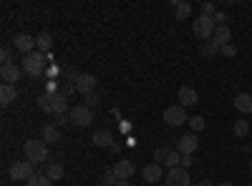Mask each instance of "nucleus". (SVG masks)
I'll list each match as a JSON object with an SVG mask.
<instances>
[{"label": "nucleus", "mask_w": 252, "mask_h": 186, "mask_svg": "<svg viewBox=\"0 0 252 186\" xmlns=\"http://www.w3.org/2000/svg\"><path fill=\"white\" fill-rule=\"evenodd\" d=\"M164 181H166V186H192L189 171H187V169H182V166L169 169V171H166V176H164Z\"/></svg>", "instance_id": "0eeeda50"}, {"label": "nucleus", "mask_w": 252, "mask_h": 186, "mask_svg": "<svg viewBox=\"0 0 252 186\" xmlns=\"http://www.w3.org/2000/svg\"><path fill=\"white\" fill-rule=\"evenodd\" d=\"M217 186H235L232 181H222V184H217Z\"/></svg>", "instance_id": "ea45409f"}, {"label": "nucleus", "mask_w": 252, "mask_h": 186, "mask_svg": "<svg viewBox=\"0 0 252 186\" xmlns=\"http://www.w3.org/2000/svg\"><path fill=\"white\" fill-rule=\"evenodd\" d=\"M164 123H166V126H172V129L182 126V123H189L187 108H184V106H179V103H174V106H169V108L164 111Z\"/></svg>", "instance_id": "39448f33"}, {"label": "nucleus", "mask_w": 252, "mask_h": 186, "mask_svg": "<svg viewBox=\"0 0 252 186\" xmlns=\"http://www.w3.org/2000/svg\"><path fill=\"white\" fill-rule=\"evenodd\" d=\"M91 141L96 143V146H101V149H114V146H116V143H114V133H111L109 129L96 131V133L91 136Z\"/></svg>", "instance_id": "dca6fc26"}, {"label": "nucleus", "mask_w": 252, "mask_h": 186, "mask_svg": "<svg viewBox=\"0 0 252 186\" xmlns=\"http://www.w3.org/2000/svg\"><path fill=\"white\" fill-rule=\"evenodd\" d=\"M177 101H179V106H184V108L197 106V103H199V93H197V88H192V86H182L179 93H177Z\"/></svg>", "instance_id": "ddd939ff"}, {"label": "nucleus", "mask_w": 252, "mask_h": 186, "mask_svg": "<svg viewBox=\"0 0 252 186\" xmlns=\"http://www.w3.org/2000/svg\"><path fill=\"white\" fill-rule=\"evenodd\" d=\"M35 51L46 53V55L53 51V35H51L48 30H43V33H38V35H35Z\"/></svg>", "instance_id": "6ab92c4d"}, {"label": "nucleus", "mask_w": 252, "mask_h": 186, "mask_svg": "<svg viewBox=\"0 0 252 186\" xmlns=\"http://www.w3.org/2000/svg\"><path fill=\"white\" fill-rule=\"evenodd\" d=\"M73 86L81 96H89V93H96V76L91 73H78L73 78Z\"/></svg>", "instance_id": "6e6552de"}, {"label": "nucleus", "mask_w": 252, "mask_h": 186, "mask_svg": "<svg viewBox=\"0 0 252 186\" xmlns=\"http://www.w3.org/2000/svg\"><path fill=\"white\" fill-rule=\"evenodd\" d=\"M20 76H23V68L15 66V63L0 68V78H3V83H8V86H15L18 80H20Z\"/></svg>", "instance_id": "4468645a"}, {"label": "nucleus", "mask_w": 252, "mask_h": 186, "mask_svg": "<svg viewBox=\"0 0 252 186\" xmlns=\"http://www.w3.org/2000/svg\"><path fill=\"white\" fill-rule=\"evenodd\" d=\"M91 121H94V111H91L89 106H76V108H71V123H76L78 129H86Z\"/></svg>", "instance_id": "9d476101"}, {"label": "nucleus", "mask_w": 252, "mask_h": 186, "mask_svg": "<svg viewBox=\"0 0 252 186\" xmlns=\"http://www.w3.org/2000/svg\"><path fill=\"white\" fill-rule=\"evenodd\" d=\"M46 63H48V55L40 53V51H33V53L23 55V60H20V68H23L26 76L35 78V76H43V73H46Z\"/></svg>", "instance_id": "f257e3e1"}, {"label": "nucleus", "mask_w": 252, "mask_h": 186, "mask_svg": "<svg viewBox=\"0 0 252 186\" xmlns=\"http://www.w3.org/2000/svg\"><path fill=\"white\" fill-rule=\"evenodd\" d=\"M217 53H220V46L215 43V40H204L202 48H199V55L202 58H215Z\"/></svg>", "instance_id": "393cba45"}, {"label": "nucleus", "mask_w": 252, "mask_h": 186, "mask_svg": "<svg viewBox=\"0 0 252 186\" xmlns=\"http://www.w3.org/2000/svg\"><path fill=\"white\" fill-rule=\"evenodd\" d=\"M48 96H51V93H48ZM51 106H53V113H56V116H61V113H71V108H68V96H63L61 91L51 96Z\"/></svg>", "instance_id": "f3484780"}, {"label": "nucleus", "mask_w": 252, "mask_h": 186, "mask_svg": "<svg viewBox=\"0 0 252 186\" xmlns=\"http://www.w3.org/2000/svg\"><path fill=\"white\" fill-rule=\"evenodd\" d=\"M197 186H215V184H212V181H199Z\"/></svg>", "instance_id": "58836bf2"}, {"label": "nucleus", "mask_w": 252, "mask_h": 186, "mask_svg": "<svg viewBox=\"0 0 252 186\" xmlns=\"http://www.w3.org/2000/svg\"><path fill=\"white\" fill-rule=\"evenodd\" d=\"M23 154H26V161H31L33 166L46 163V159H48V143L43 138H28L23 143Z\"/></svg>", "instance_id": "f03ea898"}, {"label": "nucleus", "mask_w": 252, "mask_h": 186, "mask_svg": "<svg viewBox=\"0 0 252 186\" xmlns=\"http://www.w3.org/2000/svg\"><path fill=\"white\" fill-rule=\"evenodd\" d=\"M215 13H217L215 3H202V15H207V18H215Z\"/></svg>", "instance_id": "473e14b6"}, {"label": "nucleus", "mask_w": 252, "mask_h": 186, "mask_svg": "<svg viewBox=\"0 0 252 186\" xmlns=\"http://www.w3.org/2000/svg\"><path fill=\"white\" fill-rule=\"evenodd\" d=\"M0 60H3V66H10L13 63V51L8 46H3V51H0Z\"/></svg>", "instance_id": "2f4dec72"}, {"label": "nucleus", "mask_w": 252, "mask_h": 186, "mask_svg": "<svg viewBox=\"0 0 252 186\" xmlns=\"http://www.w3.org/2000/svg\"><path fill=\"white\" fill-rule=\"evenodd\" d=\"M154 161L159 166H166V169H177L182 163V154L177 149H169V146H159L154 151Z\"/></svg>", "instance_id": "7ed1b4c3"}, {"label": "nucleus", "mask_w": 252, "mask_h": 186, "mask_svg": "<svg viewBox=\"0 0 252 186\" xmlns=\"http://www.w3.org/2000/svg\"><path fill=\"white\" fill-rule=\"evenodd\" d=\"M192 30H194V35H197V38H202V43H204V40H212V35H215L217 26H215V20H212V18H207V15H197V20L192 23Z\"/></svg>", "instance_id": "20e7f679"}, {"label": "nucleus", "mask_w": 252, "mask_h": 186, "mask_svg": "<svg viewBox=\"0 0 252 186\" xmlns=\"http://www.w3.org/2000/svg\"><path fill=\"white\" fill-rule=\"evenodd\" d=\"M111 169H114V174H116L119 181H129V179L136 174V163H134L131 159H121V161L114 163Z\"/></svg>", "instance_id": "1a4fd4ad"}, {"label": "nucleus", "mask_w": 252, "mask_h": 186, "mask_svg": "<svg viewBox=\"0 0 252 186\" xmlns=\"http://www.w3.org/2000/svg\"><path fill=\"white\" fill-rule=\"evenodd\" d=\"M103 186H116L119 184V179H116V174H114V169H106V171H103Z\"/></svg>", "instance_id": "c756f323"}, {"label": "nucleus", "mask_w": 252, "mask_h": 186, "mask_svg": "<svg viewBox=\"0 0 252 186\" xmlns=\"http://www.w3.org/2000/svg\"><path fill=\"white\" fill-rule=\"evenodd\" d=\"M212 40L222 48V46H229V40H232V30H229V26H220L212 35Z\"/></svg>", "instance_id": "4be33fe9"}, {"label": "nucleus", "mask_w": 252, "mask_h": 186, "mask_svg": "<svg viewBox=\"0 0 252 186\" xmlns=\"http://www.w3.org/2000/svg\"><path fill=\"white\" fill-rule=\"evenodd\" d=\"M26 186H53V181H51L46 174H35L33 179L26 181Z\"/></svg>", "instance_id": "bb28decb"}, {"label": "nucleus", "mask_w": 252, "mask_h": 186, "mask_svg": "<svg viewBox=\"0 0 252 186\" xmlns=\"http://www.w3.org/2000/svg\"><path fill=\"white\" fill-rule=\"evenodd\" d=\"M35 103H38V108L43 111V113H53V106H51V96H48V93H43V96H40Z\"/></svg>", "instance_id": "cd10ccee"}, {"label": "nucleus", "mask_w": 252, "mask_h": 186, "mask_svg": "<svg viewBox=\"0 0 252 186\" xmlns=\"http://www.w3.org/2000/svg\"><path fill=\"white\" fill-rule=\"evenodd\" d=\"M68 123H71V113H61V116H56V126H58V129L68 126Z\"/></svg>", "instance_id": "f704fd0d"}, {"label": "nucleus", "mask_w": 252, "mask_h": 186, "mask_svg": "<svg viewBox=\"0 0 252 186\" xmlns=\"http://www.w3.org/2000/svg\"><path fill=\"white\" fill-rule=\"evenodd\" d=\"M15 101H18V88L15 86H8V83L0 86V106L8 108V106H13Z\"/></svg>", "instance_id": "a211bd4d"}, {"label": "nucleus", "mask_w": 252, "mask_h": 186, "mask_svg": "<svg viewBox=\"0 0 252 186\" xmlns=\"http://www.w3.org/2000/svg\"><path fill=\"white\" fill-rule=\"evenodd\" d=\"M83 101H86L83 106H89V108L94 111V108L98 106V101H101V98H98V93H89V96H83Z\"/></svg>", "instance_id": "7c9ffc66"}, {"label": "nucleus", "mask_w": 252, "mask_h": 186, "mask_svg": "<svg viewBox=\"0 0 252 186\" xmlns=\"http://www.w3.org/2000/svg\"><path fill=\"white\" fill-rule=\"evenodd\" d=\"M232 131H235V136H237V138H245V136L250 133V121L237 118V121H235V126H232Z\"/></svg>", "instance_id": "a878e982"}, {"label": "nucleus", "mask_w": 252, "mask_h": 186, "mask_svg": "<svg viewBox=\"0 0 252 186\" xmlns=\"http://www.w3.org/2000/svg\"><path fill=\"white\" fill-rule=\"evenodd\" d=\"M250 171H252V161H250Z\"/></svg>", "instance_id": "79ce46f5"}, {"label": "nucleus", "mask_w": 252, "mask_h": 186, "mask_svg": "<svg viewBox=\"0 0 252 186\" xmlns=\"http://www.w3.org/2000/svg\"><path fill=\"white\" fill-rule=\"evenodd\" d=\"M235 108L240 111V113H252V93H237V98H235Z\"/></svg>", "instance_id": "aec40b11"}, {"label": "nucleus", "mask_w": 252, "mask_h": 186, "mask_svg": "<svg viewBox=\"0 0 252 186\" xmlns=\"http://www.w3.org/2000/svg\"><path fill=\"white\" fill-rule=\"evenodd\" d=\"M189 126H192V133H199V131H204L207 123H204L202 116H192V118H189Z\"/></svg>", "instance_id": "c85d7f7f"}, {"label": "nucleus", "mask_w": 252, "mask_h": 186, "mask_svg": "<svg viewBox=\"0 0 252 186\" xmlns=\"http://www.w3.org/2000/svg\"><path fill=\"white\" fill-rule=\"evenodd\" d=\"M58 73H61V68H58V66H48V68H46V76H53V78H56Z\"/></svg>", "instance_id": "4c0bfd02"}, {"label": "nucleus", "mask_w": 252, "mask_h": 186, "mask_svg": "<svg viewBox=\"0 0 252 186\" xmlns=\"http://www.w3.org/2000/svg\"><path fill=\"white\" fill-rule=\"evenodd\" d=\"M250 186H252V184H250Z\"/></svg>", "instance_id": "37998d69"}, {"label": "nucleus", "mask_w": 252, "mask_h": 186, "mask_svg": "<svg viewBox=\"0 0 252 186\" xmlns=\"http://www.w3.org/2000/svg\"><path fill=\"white\" fill-rule=\"evenodd\" d=\"M220 53H222L224 58H235V55H237V48H235L232 43H229V46H222V48H220Z\"/></svg>", "instance_id": "72a5a7b5"}, {"label": "nucleus", "mask_w": 252, "mask_h": 186, "mask_svg": "<svg viewBox=\"0 0 252 186\" xmlns=\"http://www.w3.org/2000/svg\"><path fill=\"white\" fill-rule=\"evenodd\" d=\"M35 176V166L31 161H15L10 166V179L13 181H28Z\"/></svg>", "instance_id": "423d86ee"}, {"label": "nucleus", "mask_w": 252, "mask_h": 186, "mask_svg": "<svg viewBox=\"0 0 252 186\" xmlns=\"http://www.w3.org/2000/svg\"><path fill=\"white\" fill-rule=\"evenodd\" d=\"M116 186H131V184H129V181H119Z\"/></svg>", "instance_id": "a19ab883"}, {"label": "nucleus", "mask_w": 252, "mask_h": 186, "mask_svg": "<svg viewBox=\"0 0 252 186\" xmlns=\"http://www.w3.org/2000/svg\"><path fill=\"white\" fill-rule=\"evenodd\" d=\"M174 8V15L177 20H187L189 15H192V3H187V0H179V3H172Z\"/></svg>", "instance_id": "5701e85b"}, {"label": "nucleus", "mask_w": 252, "mask_h": 186, "mask_svg": "<svg viewBox=\"0 0 252 186\" xmlns=\"http://www.w3.org/2000/svg\"><path fill=\"white\" fill-rule=\"evenodd\" d=\"M13 46H15V51H18V53L28 55V53H33V51H35V38H33V35H28V33H15V35H13Z\"/></svg>", "instance_id": "9b49d317"}, {"label": "nucleus", "mask_w": 252, "mask_h": 186, "mask_svg": "<svg viewBox=\"0 0 252 186\" xmlns=\"http://www.w3.org/2000/svg\"><path fill=\"white\" fill-rule=\"evenodd\" d=\"M182 169H189V166H194V156L192 154H187V156H182V163H179Z\"/></svg>", "instance_id": "c9c22d12"}, {"label": "nucleus", "mask_w": 252, "mask_h": 186, "mask_svg": "<svg viewBox=\"0 0 252 186\" xmlns=\"http://www.w3.org/2000/svg\"><path fill=\"white\" fill-rule=\"evenodd\" d=\"M40 138H43L48 146H53V143L61 141V129L56 126V123H51V126H43V133H40Z\"/></svg>", "instance_id": "412c9836"}, {"label": "nucleus", "mask_w": 252, "mask_h": 186, "mask_svg": "<svg viewBox=\"0 0 252 186\" xmlns=\"http://www.w3.org/2000/svg\"><path fill=\"white\" fill-rule=\"evenodd\" d=\"M51 181H61L63 179V166H61V163L58 161H48L46 163V171H43Z\"/></svg>", "instance_id": "b1692460"}, {"label": "nucleus", "mask_w": 252, "mask_h": 186, "mask_svg": "<svg viewBox=\"0 0 252 186\" xmlns=\"http://www.w3.org/2000/svg\"><path fill=\"white\" fill-rule=\"evenodd\" d=\"M197 149H199V136H197V133H184V136L177 141V151H179L182 156H187V154L194 156Z\"/></svg>", "instance_id": "f8f14e48"}, {"label": "nucleus", "mask_w": 252, "mask_h": 186, "mask_svg": "<svg viewBox=\"0 0 252 186\" xmlns=\"http://www.w3.org/2000/svg\"><path fill=\"white\" fill-rule=\"evenodd\" d=\"M212 20H215V26H217V28H220V26H224V20H227V15H224V13H222V10H217V13H215V18H212Z\"/></svg>", "instance_id": "e433bc0d"}, {"label": "nucleus", "mask_w": 252, "mask_h": 186, "mask_svg": "<svg viewBox=\"0 0 252 186\" xmlns=\"http://www.w3.org/2000/svg\"><path fill=\"white\" fill-rule=\"evenodd\" d=\"M141 176H144L146 184H157V181L164 179V171H161V166L157 161H152V163H146V166L141 169Z\"/></svg>", "instance_id": "2eb2a0df"}]
</instances>
